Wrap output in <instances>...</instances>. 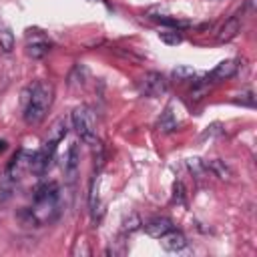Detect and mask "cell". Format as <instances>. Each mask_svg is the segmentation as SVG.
<instances>
[{
  "mask_svg": "<svg viewBox=\"0 0 257 257\" xmlns=\"http://www.w3.org/2000/svg\"><path fill=\"white\" fill-rule=\"evenodd\" d=\"M54 88L50 82L38 80L28 88V94L24 98V120L28 124H38L44 120L50 104H52Z\"/></svg>",
  "mask_w": 257,
  "mask_h": 257,
  "instance_id": "obj_1",
  "label": "cell"
},
{
  "mask_svg": "<svg viewBox=\"0 0 257 257\" xmlns=\"http://www.w3.org/2000/svg\"><path fill=\"white\" fill-rule=\"evenodd\" d=\"M58 195H56V185H42L38 191H36V197H34V207L30 209V217L32 221L36 223H46L50 221L56 211H58V203H56Z\"/></svg>",
  "mask_w": 257,
  "mask_h": 257,
  "instance_id": "obj_2",
  "label": "cell"
},
{
  "mask_svg": "<svg viewBox=\"0 0 257 257\" xmlns=\"http://www.w3.org/2000/svg\"><path fill=\"white\" fill-rule=\"evenodd\" d=\"M72 126L78 133L82 143H86L90 147L98 145V139H96V133H94V118H92V112L86 106H76L72 110Z\"/></svg>",
  "mask_w": 257,
  "mask_h": 257,
  "instance_id": "obj_3",
  "label": "cell"
},
{
  "mask_svg": "<svg viewBox=\"0 0 257 257\" xmlns=\"http://www.w3.org/2000/svg\"><path fill=\"white\" fill-rule=\"evenodd\" d=\"M139 88H141L143 94L157 98V96H163L169 90V82H167V78L161 72L151 70V72H145L143 74V78L139 82Z\"/></svg>",
  "mask_w": 257,
  "mask_h": 257,
  "instance_id": "obj_4",
  "label": "cell"
},
{
  "mask_svg": "<svg viewBox=\"0 0 257 257\" xmlns=\"http://www.w3.org/2000/svg\"><path fill=\"white\" fill-rule=\"evenodd\" d=\"M161 245H163L165 251H169V253H177V251H183V249L187 247V239H185L183 233L171 229L169 233H165V235L161 237Z\"/></svg>",
  "mask_w": 257,
  "mask_h": 257,
  "instance_id": "obj_5",
  "label": "cell"
},
{
  "mask_svg": "<svg viewBox=\"0 0 257 257\" xmlns=\"http://www.w3.org/2000/svg\"><path fill=\"white\" fill-rule=\"evenodd\" d=\"M78 165H80V155H78V147L70 145L68 153L64 157V175L68 181H74V177L78 175Z\"/></svg>",
  "mask_w": 257,
  "mask_h": 257,
  "instance_id": "obj_6",
  "label": "cell"
},
{
  "mask_svg": "<svg viewBox=\"0 0 257 257\" xmlns=\"http://www.w3.org/2000/svg\"><path fill=\"white\" fill-rule=\"evenodd\" d=\"M173 229V223H171V219H167V217H155V219H151L149 223H145V231L151 235V237H157V239H161L165 233H169Z\"/></svg>",
  "mask_w": 257,
  "mask_h": 257,
  "instance_id": "obj_7",
  "label": "cell"
},
{
  "mask_svg": "<svg viewBox=\"0 0 257 257\" xmlns=\"http://www.w3.org/2000/svg\"><path fill=\"white\" fill-rule=\"evenodd\" d=\"M239 30H241V18H239V16H231V18H227L225 24L221 26V30H219V34H217V40H219V42H229V40H233V38L239 34Z\"/></svg>",
  "mask_w": 257,
  "mask_h": 257,
  "instance_id": "obj_8",
  "label": "cell"
},
{
  "mask_svg": "<svg viewBox=\"0 0 257 257\" xmlns=\"http://www.w3.org/2000/svg\"><path fill=\"white\" fill-rule=\"evenodd\" d=\"M205 171H209L213 177H217V179H221V181H229V179L233 177L231 169H229L223 161H219V159L207 161V163H205Z\"/></svg>",
  "mask_w": 257,
  "mask_h": 257,
  "instance_id": "obj_9",
  "label": "cell"
},
{
  "mask_svg": "<svg viewBox=\"0 0 257 257\" xmlns=\"http://www.w3.org/2000/svg\"><path fill=\"white\" fill-rule=\"evenodd\" d=\"M235 72H237V60H223L215 66L211 76L217 78V80H225V78H231Z\"/></svg>",
  "mask_w": 257,
  "mask_h": 257,
  "instance_id": "obj_10",
  "label": "cell"
},
{
  "mask_svg": "<svg viewBox=\"0 0 257 257\" xmlns=\"http://www.w3.org/2000/svg\"><path fill=\"white\" fill-rule=\"evenodd\" d=\"M48 50H50V44L44 38H36V40L26 44V54L30 58H42V56L48 54Z\"/></svg>",
  "mask_w": 257,
  "mask_h": 257,
  "instance_id": "obj_11",
  "label": "cell"
},
{
  "mask_svg": "<svg viewBox=\"0 0 257 257\" xmlns=\"http://www.w3.org/2000/svg\"><path fill=\"white\" fill-rule=\"evenodd\" d=\"M179 126V120H177V114L173 112V106L169 104L165 110H163V114H161V118H159V128L163 131V133H171V131H175Z\"/></svg>",
  "mask_w": 257,
  "mask_h": 257,
  "instance_id": "obj_12",
  "label": "cell"
},
{
  "mask_svg": "<svg viewBox=\"0 0 257 257\" xmlns=\"http://www.w3.org/2000/svg\"><path fill=\"white\" fill-rule=\"evenodd\" d=\"M66 135V122L64 118H58L52 126H50V143H60Z\"/></svg>",
  "mask_w": 257,
  "mask_h": 257,
  "instance_id": "obj_13",
  "label": "cell"
},
{
  "mask_svg": "<svg viewBox=\"0 0 257 257\" xmlns=\"http://www.w3.org/2000/svg\"><path fill=\"white\" fill-rule=\"evenodd\" d=\"M0 48L4 52H10L14 48V36L6 26H0Z\"/></svg>",
  "mask_w": 257,
  "mask_h": 257,
  "instance_id": "obj_14",
  "label": "cell"
},
{
  "mask_svg": "<svg viewBox=\"0 0 257 257\" xmlns=\"http://www.w3.org/2000/svg\"><path fill=\"white\" fill-rule=\"evenodd\" d=\"M141 225H143V223H141L139 215H137V213H131V215L122 221V231H124V233H133V231H137Z\"/></svg>",
  "mask_w": 257,
  "mask_h": 257,
  "instance_id": "obj_15",
  "label": "cell"
},
{
  "mask_svg": "<svg viewBox=\"0 0 257 257\" xmlns=\"http://www.w3.org/2000/svg\"><path fill=\"white\" fill-rule=\"evenodd\" d=\"M191 76H195V70L191 66H177V68H173V78H177V80H189Z\"/></svg>",
  "mask_w": 257,
  "mask_h": 257,
  "instance_id": "obj_16",
  "label": "cell"
},
{
  "mask_svg": "<svg viewBox=\"0 0 257 257\" xmlns=\"http://www.w3.org/2000/svg\"><path fill=\"white\" fill-rule=\"evenodd\" d=\"M187 167H189V171H191L195 177H199V175L205 173V163L199 161V159H189V161H187Z\"/></svg>",
  "mask_w": 257,
  "mask_h": 257,
  "instance_id": "obj_17",
  "label": "cell"
},
{
  "mask_svg": "<svg viewBox=\"0 0 257 257\" xmlns=\"http://www.w3.org/2000/svg\"><path fill=\"white\" fill-rule=\"evenodd\" d=\"M159 38L167 44H179L181 42V34H177V30H171V32H159Z\"/></svg>",
  "mask_w": 257,
  "mask_h": 257,
  "instance_id": "obj_18",
  "label": "cell"
},
{
  "mask_svg": "<svg viewBox=\"0 0 257 257\" xmlns=\"http://www.w3.org/2000/svg\"><path fill=\"white\" fill-rule=\"evenodd\" d=\"M157 22L165 24V26H173V28H181V26H187V22L179 20V18H169V16H157Z\"/></svg>",
  "mask_w": 257,
  "mask_h": 257,
  "instance_id": "obj_19",
  "label": "cell"
},
{
  "mask_svg": "<svg viewBox=\"0 0 257 257\" xmlns=\"http://www.w3.org/2000/svg\"><path fill=\"white\" fill-rule=\"evenodd\" d=\"M183 195H185V189H183V183H175V199L179 197V201H183Z\"/></svg>",
  "mask_w": 257,
  "mask_h": 257,
  "instance_id": "obj_20",
  "label": "cell"
},
{
  "mask_svg": "<svg viewBox=\"0 0 257 257\" xmlns=\"http://www.w3.org/2000/svg\"><path fill=\"white\" fill-rule=\"evenodd\" d=\"M4 149H6V143H4V141H0V151H4Z\"/></svg>",
  "mask_w": 257,
  "mask_h": 257,
  "instance_id": "obj_21",
  "label": "cell"
}]
</instances>
